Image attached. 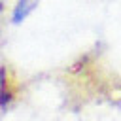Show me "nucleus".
<instances>
[{
  "label": "nucleus",
  "instance_id": "1",
  "mask_svg": "<svg viewBox=\"0 0 121 121\" xmlns=\"http://www.w3.org/2000/svg\"><path fill=\"white\" fill-rule=\"evenodd\" d=\"M40 0H17L15 4V9H13V23H21L23 19H26L34 8L38 6Z\"/></svg>",
  "mask_w": 121,
  "mask_h": 121
}]
</instances>
